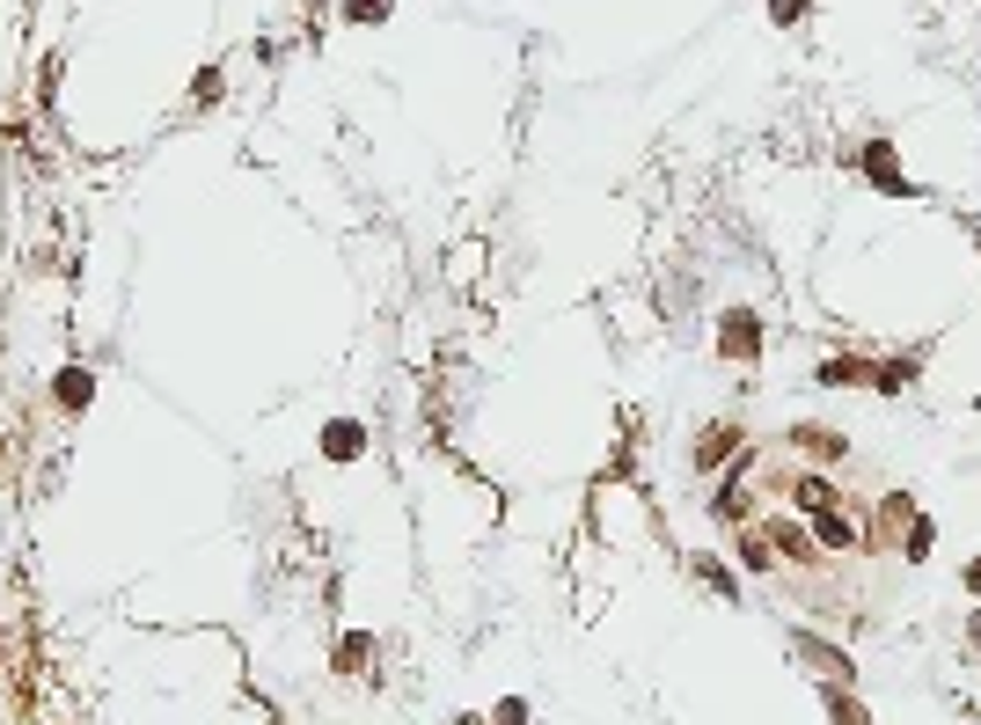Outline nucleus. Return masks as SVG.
<instances>
[{
	"instance_id": "f257e3e1",
	"label": "nucleus",
	"mask_w": 981,
	"mask_h": 725,
	"mask_svg": "<svg viewBox=\"0 0 981 725\" xmlns=\"http://www.w3.org/2000/svg\"><path fill=\"white\" fill-rule=\"evenodd\" d=\"M52 404L67 410V418H81V410L96 404V367H59L52 374Z\"/></svg>"
},
{
	"instance_id": "f03ea898",
	"label": "nucleus",
	"mask_w": 981,
	"mask_h": 725,
	"mask_svg": "<svg viewBox=\"0 0 981 725\" xmlns=\"http://www.w3.org/2000/svg\"><path fill=\"white\" fill-rule=\"evenodd\" d=\"M359 447H367V440H359V425H351V418H337L330 433H323V455H330V461H351Z\"/></svg>"
},
{
	"instance_id": "7ed1b4c3",
	"label": "nucleus",
	"mask_w": 981,
	"mask_h": 725,
	"mask_svg": "<svg viewBox=\"0 0 981 725\" xmlns=\"http://www.w3.org/2000/svg\"><path fill=\"white\" fill-rule=\"evenodd\" d=\"M719 345H725V352H733V359H754V322H747V316H740V308H733V316H725V330H719Z\"/></svg>"
},
{
	"instance_id": "20e7f679",
	"label": "nucleus",
	"mask_w": 981,
	"mask_h": 725,
	"mask_svg": "<svg viewBox=\"0 0 981 725\" xmlns=\"http://www.w3.org/2000/svg\"><path fill=\"white\" fill-rule=\"evenodd\" d=\"M367 653H374V637H367V630H351L345 645H337V667H345V674H359V667H367Z\"/></svg>"
},
{
	"instance_id": "39448f33",
	"label": "nucleus",
	"mask_w": 981,
	"mask_h": 725,
	"mask_svg": "<svg viewBox=\"0 0 981 725\" xmlns=\"http://www.w3.org/2000/svg\"><path fill=\"white\" fill-rule=\"evenodd\" d=\"M733 447H740V433H733V425H725V433H703V440H696V461L711 469V461H719V455H733Z\"/></svg>"
},
{
	"instance_id": "423d86ee",
	"label": "nucleus",
	"mask_w": 981,
	"mask_h": 725,
	"mask_svg": "<svg viewBox=\"0 0 981 725\" xmlns=\"http://www.w3.org/2000/svg\"><path fill=\"white\" fill-rule=\"evenodd\" d=\"M828 711H835V725H872L864 704H858V696H842V689H828Z\"/></svg>"
},
{
	"instance_id": "0eeeda50",
	"label": "nucleus",
	"mask_w": 981,
	"mask_h": 725,
	"mask_svg": "<svg viewBox=\"0 0 981 725\" xmlns=\"http://www.w3.org/2000/svg\"><path fill=\"white\" fill-rule=\"evenodd\" d=\"M396 0H345V22H388Z\"/></svg>"
},
{
	"instance_id": "6e6552de",
	"label": "nucleus",
	"mask_w": 981,
	"mask_h": 725,
	"mask_svg": "<svg viewBox=\"0 0 981 725\" xmlns=\"http://www.w3.org/2000/svg\"><path fill=\"white\" fill-rule=\"evenodd\" d=\"M799 8H806V0H770V16H776V22H799Z\"/></svg>"
}]
</instances>
